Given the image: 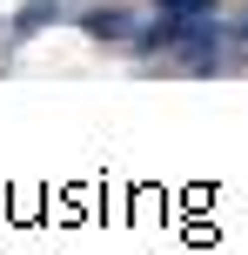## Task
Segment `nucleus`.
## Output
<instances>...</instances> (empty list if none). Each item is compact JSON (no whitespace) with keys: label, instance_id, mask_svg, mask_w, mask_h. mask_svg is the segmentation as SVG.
Wrapping results in <instances>:
<instances>
[{"label":"nucleus","instance_id":"obj_1","mask_svg":"<svg viewBox=\"0 0 248 255\" xmlns=\"http://www.w3.org/2000/svg\"><path fill=\"white\" fill-rule=\"evenodd\" d=\"M222 0H161V20H208Z\"/></svg>","mask_w":248,"mask_h":255},{"label":"nucleus","instance_id":"obj_2","mask_svg":"<svg viewBox=\"0 0 248 255\" xmlns=\"http://www.w3.org/2000/svg\"><path fill=\"white\" fill-rule=\"evenodd\" d=\"M87 34H101V40H121V34H128V13H87Z\"/></svg>","mask_w":248,"mask_h":255},{"label":"nucleus","instance_id":"obj_3","mask_svg":"<svg viewBox=\"0 0 248 255\" xmlns=\"http://www.w3.org/2000/svg\"><path fill=\"white\" fill-rule=\"evenodd\" d=\"M242 34H248V27H242Z\"/></svg>","mask_w":248,"mask_h":255}]
</instances>
